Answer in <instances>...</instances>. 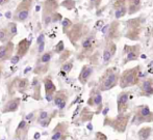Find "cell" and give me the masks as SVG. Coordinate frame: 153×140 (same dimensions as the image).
<instances>
[{"instance_id":"f6af8a7d","label":"cell","mask_w":153,"mask_h":140,"mask_svg":"<svg viewBox=\"0 0 153 140\" xmlns=\"http://www.w3.org/2000/svg\"><path fill=\"white\" fill-rule=\"evenodd\" d=\"M33 117V113H29V114H27V116H26V119H30V118Z\"/></svg>"},{"instance_id":"277c9868","label":"cell","mask_w":153,"mask_h":140,"mask_svg":"<svg viewBox=\"0 0 153 140\" xmlns=\"http://www.w3.org/2000/svg\"><path fill=\"white\" fill-rule=\"evenodd\" d=\"M153 122V111L150 107L146 104H142L135 107L133 115L131 117V125H139L143 124H151Z\"/></svg>"},{"instance_id":"681fc988","label":"cell","mask_w":153,"mask_h":140,"mask_svg":"<svg viewBox=\"0 0 153 140\" xmlns=\"http://www.w3.org/2000/svg\"><path fill=\"white\" fill-rule=\"evenodd\" d=\"M16 140H21V139H20V138H17Z\"/></svg>"},{"instance_id":"ba28073f","label":"cell","mask_w":153,"mask_h":140,"mask_svg":"<svg viewBox=\"0 0 153 140\" xmlns=\"http://www.w3.org/2000/svg\"><path fill=\"white\" fill-rule=\"evenodd\" d=\"M33 0H23L18 5L17 10L14 15V20L17 22H26L30 15V8Z\"/></svg>"},{"instance_id":"ac0fdd59","label":"cell","mask_w":153,"mask_h":140,"mask_svg":"<svg viewBox=\"0 0 153 140\" xmlns=\"http://www.w3.org/2000/svg\"><path fill=\"white\" fill-rule=\"evenodd\" d=\"M93 73H94V68L91 66V64H85L81 69L80 73H79L78 76V80L82 85L88 83V81L90 80V78L92 77Z\"/></svg>"},{"instance_id":"f1b7e54d","label":"cell","mask_w":153,"mask_h":140,"mask_svg":"<svg viewBox=\"0 0 153 140\" xmlns=\"http://www.w3.org/2000/svg\"><path fill=\"white\" fill-rule=\"evenodd\" d=\"M61 5L64 6V7L67 8V10H72L73 8L75 7V1L74 0H65V1H62L61 3Z\"/></svg>"},{"instance_id":"9a60e30c","label":"cell","mask_w":153,"mask_h":140,"mask_svg":"<svg viewBox=\"0 0 153 140\" xmlns=\"http://www.w3.org/2000/svg\"><path fill=\"white\" fill-rule=\"evenodd\" d=\"M117 52V44L116 42H105V47L102 53V61L104 63H108Z\"/></svg>"},{"instance_id":"74e56055","label":"cell","mask_w":153,"mask_h":140,"mask_svg":"<svg viewBox=\"0 0 153 140\" xmlns=\"http://www.w3.org/2000/svg\"><path fill=\"white\" fill-rule=\"evenodd\" d=\"M94 140H107V136L101 132H96L95 133Z\"/></svg>"},{"instance_id":"d6a6232c","label":"cell","mask_w":153,"mask_h":140,"mask_svg":"<svg viewBox=\"0 0 153 140\" xmlns=\"http://www.w3.org/2000/svg\"><path fill=\"white\" fill-rule=\"evenodd\" d=\"M8 30H10V35H12V38L16 35L17 34V24L15 22L10 23V24H8Z\"/></svg>"},{"instance_id":"7c38bea8","label":"cell","mask_w":153,"mask_h":140,"mask_svg":"<svg viewBox=\"0 0 153 140\" xmlns=\"http://www.w3.org/2000/svg\"><path fill=\"white\" fill-rule=\"evenodd\" d=\"M129 98H130V91L123 89L117 96V111L119 114L126 113L128 110Z\"/></svg>"},{"instance_id":"4316f807","label":"cell","mask_w":153,"mask_h":140,"mask_svg":"<svg viewBox=\"0 0 153 140\" xmlns=\"http://www.w3.org/2000/svg\"><path fill=\"white\" fill-rule=\"evenodd\" d=\"M10 38H12V35H10L8 28H2V29H0V42L6 43V41H10Z\"/></svg>"},{"instance_id":"30bf717a","label":"cell","mask_w":153,"mask_h":140,"mask_svg":"<svg viewBox=\"0 0 153 140\" xmlns=\"http://www.w3.org/2000/svg\"><path fill=\"white\" fill-rule=\"evenodd\" d=\"M59 7L57 0H47L44 3V12H43V21L46 26L52 23V19Z\"/></svg>"},{"instance_id":"cb8c5ba5","label":"cell","mask_w":153,"mask_h":140,"mask_svg":"<svg viewBox=\"0 0 153 140\" xmlns=\"http://www.w3.org/2000/svg\"><path fill=\"white\" fill-rule=\"evenodd\" d=\"M153 129L149 126H144L137 131V138L139 140H148L151 137Z\"/></svg>"},{"instance_id":"f907efd6","label":"cell","mask_w":153,"mask_h":140,"mask_svg":"<svg viewBox=\"0 0 153 140\" xmlns=\"http://www.w3.org/2000/svg\"><path fill=\"white\" fill-rule=\"evenodd\" d=\"M116 140H118V139H116Z\"/></svg>"},{"instance_id":"484cf974","label":"cell","mask_w":153,"mask_h":140,"mask_svg":"<svg viewBox=\"0 0 153 140\" xmlns=\"http://www.w3.org/2000/svg\"><path fill=\"white\" fill-rule=\"evenodd\" d=\"M93 116H94V112L90 110L89 108H83L80 113V119L82 122H90L93 118Z\"/></svg>"},{"instance_id":"603a6c76","label":"cell","mask_w":153,"mask_h":140,"mask_svg":"<svg viewBox=\"0 0 153 140\" xmlns=\"http://www.w3.org/2000/svg\"><path fill=\"white\" fill-rule=\"evenodd\" d=\"M19 105H20V99L15 98L6 103V105L4 106V109L2 110V112L3 113H8V112L17 111L19 108Z\"/></svg>"},{"instance_id":"e0dca14e","label":"cell","mask_w":153,"mask_h":140,"mask_svg":"<svg viewBox=\"0 0 153 140\" xmlns=\"http://www.w3.org/2000/svg\"><path fill=\"white\" fill-rule=\"evenodd\" d=\"M44 86L45 91H46V100L48 102H50V101H52L54 99V94L56 92V86L54 85L53 81L49 77H46L44 79Z\"/></svg>"},{"instance_id":"6da1fadb","label":"cell","mask_w":153,"mask_h":140,"mask_svg":"<svg viewBox=\"0 0 153 140\" xmlns=\"http://www.w3.org/2000/svg\"><path fill=\"white\" fill-rule=\"evenodd\" d=\"M120 75L121 73L116 68H108L104 71L102 76L99 78L98 81V88L101 92L108 91V90L115 88L117 85H119Z\"/></svg>"},{"instance_id":"52a82bcc","label":"cell","mask_w":153,"mask_h":140,"mask_svg":"<svg viewBox=\"0 0 153 140\" xmlns=\"http://www.w3.org/2000/svg\"><path fill=\"white\" fill-rule=\"evenodd\" d=\"M141 50L142 47L140 44H134V45H124L123 47V58L122 66L129 63L131 61H135L140 58L141 56Z\"/></svg>"},{"instance_id":"e575fe53","label":"cell","mask_w":153,"mask_h":140,"mask_svg":"<svg viewBox=\"0 0 153 140\" xmlns=\"http://www.w3.org/2000/svg\"><path fill=\"white\" fill-rule=\"evenodd\" d=\"M27 85H28V80H27V79H23V80H20V82H19V84H18L19 90H20L21 92H23V90L26 89Z\"/></svg>"},{"instance_id":"7a4b0ae2","label":"cell","mask_w":153,"mask_h":140,"mask_svg":"<svg viewBox=\"0 0 153 140\" xmlns=\"http://www.w3.org/2000/svg\"><path fill=\"white\" fill-rule=\"evenodd\" d=\"M131 117H132V114L130 112L121 114L118 113V115L115 116V117L105 116L104 119H103V126L109 127L115 132L119 133V134H123L127 130V127H128Z\"/></svg>"},{"instance_id":"d6986e66","label":"cell","mask_w":153,"mask_h":140,"mask_svg":"<svg viewBox=\"0 0 153 140\" xmlns=\"http://www.w3.org/2000/svg\"><path fill=\"white\" fill-rule=\"evenodd\" d=\"M54 104L59 108V110H64L65 107L67 105V101H68V94H67L66 90H59L55 92L54 94Z\"/></svg>"},{"instance_id":"7dc6e473","label":"cell","mask_w":153,"mask_h":140,"mask_svg":"<svg viewBox=\"0 0 153 140\" xmlns=\"http://www.w3.org/2000/svg\"><path fill=\"white\" fill-rule=\"evenodd\" d=\"M39 137H40V134H39V133H36V134L34 135V138H36V139H38Z\"/></svg>"},{"instance_id":"9c48e42d","label":"cell","mask_w":153,"mask_h":140,"mask_svg":"<svg viewBox=\"0 0 153 140\" xmlns=\"http://www.w3.org/2000/svg\"><path fill=\"white\" fill-rule=\"evenodd\" d=\"M85 32H87V26L82 23H76V24H73L70 30L67 32V36L70 40V42L75 46L76 42L85 38V34H87Z\"/></svg>"},{"instance_id":"44dd1931","label":"cell","mask_w":153,"mask_h":140,"mask_svg":"<svg viewBox=\"0 0 153 140\" xmlns=\"http://www.w3.org/2000/svg\"><path fill=\"white\" fill-rule=\"evenodd\" d=\"M67 130H68V124L67 122H59L55 129L53 130V135L51 136V140H59L61 139L64 135H66Z\"/></svg>"},{"instance_id":"8d00e7d4","label":"cell","mask_w":153,"mask_h":140,"mask_svg":"<svg viewBox=\"0 0 153 140\" xmlns=\"http://www.w3.org/2000/svg\"><path fill=\"white\" fill-rule=\"evenodd\" d=\"M48 117H49V113H48V112H47V111H41L40 115H39V117H38V122H43V120L47 119Z\"/></svg>"},{"instance_id":"1f68e13d","label":"cell","mask_w":153,"mask_h":140,"mask_svg":"<svg viewBox=\"0 0 153 140\" xmlns=\"http://www.w3.org/2000/svg\"><path fill=\"white\" fill-rule=\"evenodd\" d=\"M26 129H27V124H26V122H25V120H21L20 124H19V126H18V128H17V130H16V135L20 134L21 131L23 132V131L26 130Z\"/></svg>"},{"instance_id":"d4e9b609","label":"cell","mask_w":153,"mask_h":140,"mask_svg":"<svg viewBox=\"0 0 153 140\" xmlns=\"http://www.w3.org/2000/svg\"><path fill=\"white\" fill-rule=\"evenodd\" d=\"M29 46H30V42L27 38L22 40L19 43L18 47H17V55H19L20 57H23L27 53V51H28Z\"/></svg>"},{"instance_id":"60d3db41","label":"cell","mask_w":153,"mask_h":140,"mask_svg":"<svg viewBox=\"0 0 153 140\" xmlns=\"http://www.w3.org/2000/svg\"><path fill=\"white\" fill-rule=\"evenodd\" d=\"M50 119H51V118H47V119L43 120V122H40L41 126H42V127H47L49 125V122H50Z\"/></svg>"},{"instance_id":"b9f144b4","label":"cell","mask_w":153,"mask_h":140,"mask_svg":"<svg viewBox=\"0 0 153 140\" xmlns=\"http://www.w3.org/2000/svg\"><path fill=\"white\" fill-rule=\"evenodd\" d=\"M45 42V36L44 34H40V36L38 38V44H41V43Z\"/></svg>"},{"instance_id":"5bb4252c","label":"cell","mask_w":153,"mask_h":140,"mask_svg":"<svg viewBox=\"0 0 153 140\" xmlns=\"http://www.w3.org/2000/svg\"><path fill=\"white\" fill-rule=\"evenodd\" d=\"M140 87V96L141 97H149L153 96V78L152 77H148V78L142 80L139 84Z\"/></svg>"},{"instance_id":"7bdbcfd3","label":"cell","mask_w":153,"mask_h":140,"mask_svg":"<svg viewBox=\"0 0 153 140\" xmlns=\"http://www.w3.org/2000/svg\"><path fill=\"white\" fill-rule=\"evenodd\" d=\"M44 48H45V42L39 44V52H43V51H44Z\"/></svg>"},{"instance_id":"8fae6325","label":"cell","mask_w":153,"mask_h":140,"mask_svg":"<svg viewBox=\"0 0 153 140\" xmlns=\"http://www.w3.org/2000/svg\"><path fill=\"white\" fill-rule=\"evenodd\" d=\"M103 99H102V94L98 88H95L91 91L90 98L88 100V105L91 107H96L97 111L96 114H99L102 111V106H103Z\"/></svg>"},{"instance_id":"ee69618b","label":"cell","mask_w":153,"mask_h":140,"mask_svg":"<svg viewBox=\"0 0 153 140\" xmlns=\"http://www.w3.org/2000/svg\"><path fill=\"white\" fill-rule=\"evenodd\" d=\"M10 0H0V5H3V4L7 3Z\"/></svg>"},{"instance_id":"c3c4849f","label":"cell","mask_w":153,"mask_h":140,"mask_svg":"<svg viewBox=\"0 0 153 140\" xmlns=\"http://www.w3.org/2000/svg\"><path fill=\"white\" fill-rule=\"evenodd\" d=\"M5 16H6V18H12V17H10V13H7Z\"/></svg>"},{"instance_id":"4dcf8cb0","label":"cell","mask_w":153,"mask_h":140,"mask_svg":"<svg viewBox=\"0 0 153 140\" xmlns=\"http://www.w3.org/2000/svg\"><path fill=\"white\" fill-rule=\"evenodd\" d=\"M73 69V62L72 61H67L62 64V70L64 71L65 73H70L71 70Z\"/></svg>"},{"instance_id":"83f0119b","label":"cell","mask_w":153,"mask_h":140,"mask_svg":"<svg viewBox=\"0 0 153 140\" xmlns=\"http://www.w3.org/2000/svg\"><path fill=\"white\" fill-rule=\"evenodd\" d=\"M62 31H64V33L67 34V32H68L69 30H70V28L73 26V23L70 19L65 18L64 20H62Z\"/></svg>"},{"instance_id":"d590c367","label":"cell","mask_w":153,"mask_h":140,"mask_svg":"<svg viewBox=\"0 0 153 140\" xmlns=\"http://www.w3.org/2000/svg\"><path fill=\"white\" fill-rule=\"evenodd\" d=\"M65 51V45H64V42L62 41H59V43L56 44V46H55V52L59 53V54H61Z\"/></svg>"},{"instance_id":"2e32d148","label":"cell","mask_w":153,"mask_h":140,"mask_svg":"<svg viewBox=\"0 0 153 140\" xmlns=\"http://www.w3.org/2000/svg\"><path fill=\"white\" fill-rule=\"evenodd\" d=\"M95 43H96L95 34H87L82 38V41H81V48H82L83 52L85 53L93 52V50L95 48Z\"/></svg>"},{"instance_id":"ab89813d","label":"cell","mask_w":153,"mask_h":140,"mask_svg":"<svg viewBox=\"0 0 153 140\" xmlns=\"http://www.w3.org/2000/svg\"><path fill=\"white\" fill-rule=\"evenodd\" d=\"M62 19V15L59 14V13H55L54 16H53V19H52V22H59V20Z\"/></svg>"},{"instance_id":"7402d4cb","label":"cell","mask_w":153,"mask_h":140,"mask_svg":"<svg viewBox=\"0 0 153 140\" xmlns=\"http://www.w3.org/2000/svg\"><path fill=\"white\" fill-rule=\"evenodd\" d=\"M126 1L129 16L135 15L142 10V0H126Z\"/></svg>"},{"instance_id":"f35d334b","label":"cell","mask_w":153,"mask_h":140,"mask_svg":"<svg viewBox=\"0 0 153 140\" xmlns=\"http://www.w3.org/2000/svg\"><path fill=\"white\" fill-rule=\"evenodd\" d=\"M21 59V57L19 55H15V56H13L12 57V59H10V62H12V64H17L19 62V60Z\"/></svg>"},{"instance_id":"ffe728a7","label":"cell","mask_w":153,"mask_h":140,"mask_svg":"<svg viewBox=\"0 0 153 140\" xmlns=\"http://www.w3.org/2000/svg\"><path fill=\"white\" fill-rule=\"evenodd\" d=\"M14 44L10 41L6 42L2 47H0V61H4L12 57L13 51H14Z\"/></svg>"},{"instance_id":"836d02e7","label":"cell","mask_w":153,"mask_h":140,"mask_svg":"<svg viewBox=\"0 0 153 140\" xmlns=\"http://www.w3.org/2000/svg\"><path fill=\"white\" fill-rule=\"evenodd\" d=\"M102 3V0H89L90 8H99Z\"/></svg>"},{"instance_id":"8992f818","label":"cell","mask_w":153,"mask_h":140,"mask_svg":"<svg viewBox=\"0 0 153 140\" xmlns=\"http://www.w3.org/2000/svg\"><path fill=\"white\" fill-rule=\"evenodd\" d=\"M120 22L119 20L111 21L109 24L102 29V33L104 36L105 42H116L121 38V30H120Z\"/></svg>"},{"instance_id":"3957f363","label":"cell","mask_w":153,"mask_h":140,"mask_svg":"<svg viewBox=\"0 0 153 140\" xmlns=\"http://www.w3.org/2000/svg\"><path fill=\"white\" fill-rule=\"evenodd\" d=\"M140 73H141V66H133V68L124 70L120 75L119 86L121 89H127L140 83Z\"/></svg>"},{"instance_id":"5b68a950","label":"cell","mask_w":153,"mask_h":140,"mask_svg":"<svg viewBox=\"0 0 153 140\" xmlns=\"http://www.w3.org/2000/svg\"><path fill=\"white\" fill-rule=\"evenodd\" d=\"M143 18L137 17V18H132L126 21V31H125L124 36L126 38L133 42H137L141 38V34L143 32Z\"/></svg>"},{"instance_id":"4fadbf2b","label":"cell","mask_w":153,"mask_h":140,"mask_svg":"<svg viewBox=\"0 0 153 140\" xmlns=\"http://www.w3.org/2000/svg\"><path fill=\"white\" fill-rule=\"evenodd\" d=\"M113 8L116 20H120V19L124 18L126 15H128V7H127L126 0H114Z\"/></svg>"},{"instance_id":"f546056e","label":"cell","mask_w":153,"mask_h":140,"mask_svg":"<svg viewBox=\"0 0 153 140\" xmlns=\"http://www.w3.org/2000/svg\"><path fill=\"white\" fill-rule=\"evenodd\" d=\"M52 58V52H46L44 53V54L42 55V57H41L40 61L42 62V63H48L49 61H50V59Z\"/></svg>"},{"instance_id":"bcb514c9","label":"cell","mask_w":153,"mask_h":140,"mask_svg":"<svg viewBox=\"0 0 153 140\" xmlns=\"http://www.w3.org/2000/svg\"><path fill=\"white\" fill-rule=\"evenodd\" d=\"M67 139V135H64V136L62 137L61 139H59V140H66Z\"/></svg>"}]
</instances>
